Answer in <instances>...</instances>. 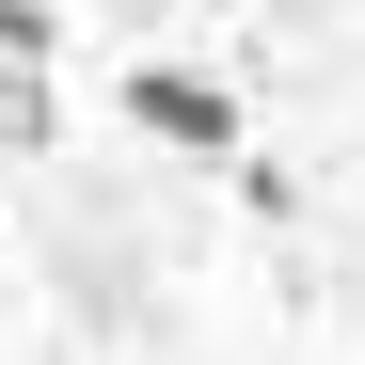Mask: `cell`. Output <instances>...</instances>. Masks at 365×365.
I'll return each instance as SVG.
<instances>
[{
  "label": "cell",
  "mask_w": 365,
  "mask_h": 365,
  "mask_svg": "<svg viewBox=\"0 0 365 365\" xmlns=\"http://www.w3.org/2000/svg\"><path fill=\"white\" fill-rule=\"evenodd\" d=\"M0 143H48V80H0Z\"/></svg>",
  "instance_id": "obj_2"
},
{
  "label": "cell",
  "mask_w": 365,
  "mask_h": 365,
  "mask_svg": "<svg viewBox=\"0 0 365 365\" xmlns=\"http://www.w3.org/2000/svg\"><path fill=\"white\" fill-rule=\"evenodd\" d=\"M128 128H143V143L222 159V143H238V96H222V80H191V64H143V80H128Z\"/></svg>",
  "instance_id": "obj_1"
}]
</instances>
